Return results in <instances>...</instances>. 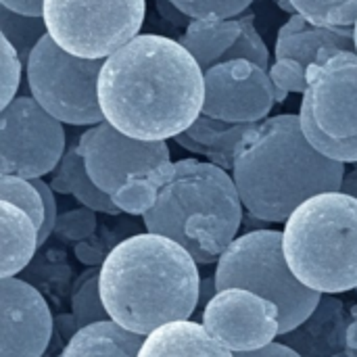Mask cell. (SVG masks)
<instances>
[{
    "label": "cell",
    "instance_id": "cell-24",
    "mask_svg": "<svg viewBox=\"0 0 357 357\" xmlns=\"http://www.w3.org/2000/svg\"><path fill=\"white\" fill-rule=\"evenodd\" d=\"M299 121H301L305 138L310 140V144L320 155H324L326 159L339 161V163H357V136H354V138H333V136L324 134L314 119L312 102H310L307 94H303V100H301Z\"/></svg>",
    "mask_w": 357,
    "mask_h": 357
},
{
    "label": "cell",
    "instance_id": "cell-3",
    "mask_svg": "<svg viewBox=\"0 0 357 357\" xmlns=\"http://www.w3.org/2000/svg\"><path fill=\"white\" fill-rule=\"evenodd\" d=\"M232 178L251 215L287 222L307 199L341 190L345 163L320 155L305 138L299 115L282 113L247 130Z\"/></svg>",
    "mask_w": 357,
    "mask_h": 357
},
{
    "label": "cell",
    "instance_id": "cell-27",
    "mask_svg": "<svg viewBox=\"0 0 357 357\" xmlns=\"http://www.w3.org/2000/svg\"><path fill=\"white\" fill-rule=\"evenodd\" d=\"M0 201H6L19 209H23L36 224L38 230H42L46 220V207L42 201V195L31 184V180L19 178V176H0Z\"/></svg>",
    "mask_w": 357,
    "mask_h": 357
},
{
    "label": "cell",
    "instance_id": "cell-35",
    "mask_svg": "<svg viewBox=\"0 0 357 357\" xmlns=\"http://www.w3.org/2000/svg\"><path fill=\"white\" fill-rule=\"evenodd\" d=\"M157 10H159V15L167 21V23H172V25H178V27H188L190 25V17L186 15V13H182L172 0H157Z\"/></svg>",
    "mask_w": 357,
    "mask_h": 357
},
{
    "label": "cell",
    "instance_id": "cell-5",
    "mask_svg": "<svg viewBox=\"0 0 357 357\" xmlns=\"http://www.w3.org/2000/svg\"><path fill=\"white\" fill-rule=\"evenodd\" d=\"M284 257L291 272L320 295L357 291V199L322 192L284 222Z\"/></svg>",
    "mask_w": 357,
    "mask_h": 357
},
{
    "label": "cell",
    "instance_id": "cell-41",
    "mask_svg": "<svg viewBox=\"0 0 357 357\" xmlns=\"http://www.w3.org/2000/svg\"><path fill=\"white\" fill-rule=\"evenodd\" d=\"M349 314H351V318H357V303L356 305H351V312H349Z\"/></svg>",
    "mask_w": 357,
    "mask_h": 357
},
{
    "label": "cell",
    "instance_id": "cell-30",
    "mask_svg": "<svg viewBox=\"0 0 357 357\" xmlns=\"http://www.w3.org/2000/svg\"><path fill=\"white\" fill-rule=\"evenodd\" d=\"M113 203L130 215H144L155 203V188L146 176H132L113 195Z\"/></svg>",
    "mask_w": 357,
    "mask_h": 357
},
{
    "label": "cell",
    "instance_id": "cell-10",
    "mask_svg": "<svg viewBox=\"0 0 357 357\" xmlns=\"http://www.w3.org/2000/svg\"><path fill=\"white\" fill-rule=\"evenodd\" d=\"M77 149L92 182L111 197L132 176H144L169 161L167 142L130 138L109 121L90 126L77 138Z\"/></svg>",
    "mask_w": 357,
    "mask_h": 357
},
{
    "label": "cell",
    "instance_id": "cell-38",
    "mask_svg": "<svg viewBox=\"0 0 357 357\" xmlns=\"http://www.w3.org/2000/svg\"><path fill=\"white\" fill-rule=\"evenodd\" d=\"M218 284H215V276L209 278H201V289H199V307L205 310L209 305V301L218 295Z\"/></svg>",
    "mask_w": 357,
    "mask_h": 357
},
{
    "label": "cell",
    "instance_id": "cell-39",
    "mask_svg": "<svg viewBox=\"0 0 357 357\" xmlns=\"http://www.w3.org/2000/svg\"><path fill=\"white\" fill-rule=\"evenodd\" d=\"M347 349L357 351V318H351V324L347 328Z\"/></svg>",
    "mask_w": 357,
    "mask_h": 357
},
{
    "label": "cell",
    "instance_id": "cell-1",
    "mask_svg": "<svg viewBox=\"0 0 357 357\" xmlns=\"http://www.w3.org/2000/svg\"><path fill=\"white\" fill-rule=\"evenodd\" d=\"M98 102L121 134L165 142L203 113L205 71L178 40L140 33L105 59Z\"/></svg>",
    "mask_w": 357,
    "mask_h": 357
},
{
    "label": "cell",
    "instance_id": "cell-33",
    "mask_svg": "<svg viewBox=\"0 0 357 357\" xmlns=\"http://www.w3.org/2000/svg\"><path fill=\"white\" fill-rule=\"evenodd\" d=\"M0 56H2V94H0V107L4 109V107H8L17 98V88H19V79H21L23 61L17 54L15 46L6 38H2Z\"/></svg>",
    "mask_w": 357,
    "mask_h": 357
},
{
    "label": "cell",
    "instance_id": "cell-20",
    "mask_svg": "<svg viewBox=\"0 0 357 357\" xmlns=\"http://www.w3.org/2000/svg\"><path fill=\"white\" fill-rule=\"evenodd\" d=\"M144 339L113 320L96 322L79 328L59 357H138Z\"/></svg>",
    "mask_w": 357,
    "mask_h": 357
},
{
    "label": "cell",
    "instance_id": "cell-6",
    "mask_svg": "<svg viewBox=\"0 0 357 357\" xmlns=\"http://www.w3.org/2000/svg\"><path fill=\"white\" fill-rule=\"evenodd\" d=\"M282 241L284 232L280 230L245 232L224 251L213 272L218 291L247 289L276 303L280 337L301 326L322 299L291 272Z\"/></svg>",
    "mask_w": 357,
    "mask_h": 357
},
{
    "label": "cell",
    "instance_id": "cell-15",
    "mask_svg": "<svg viewBox=\"0 0 357 357\" xmlns=\"http://www.w3.org/2000/svg\"><path fill=\"white\" fill-rule=\"evenodd\" d=\"M349 324L343 303L333 295H322L314 314L280 339L301 357H335L347 351Z\"/></svg>",
    "mask_w": 357,
    "mask_h": 357
},
{
    "label": "cell",
    "instance_id": "cell-7",
    "mask_svg": "<svg viewBox=\"0 0 357 357\" xmlns=\"http://www.w3.org/2000/svg\"><path fill=\"white\" fill-rule=\"evenodd\" d=\"M105 61L82 59L63 50L48 33L25 65L27 88L44 111L69 126L105 121L98 102V77Z\"/></svg>",
    "mask_w": 357,
    "mask_h": 357
},
{
    "label": "cell",
    "instance_id": "cell-13",
    "mask_svg": "<svg viewBox=\"0 0 357 357\" xmlns=\"http://www.w3.org/2000/svg\"><path fill=\"white\" fill-rule=\"evenodd\" d=\"M274 102L270 73L251 61H222L205 71L203 115L230 123H259Z\"/></svg>",
    "mask_w": 357,
    "mask_h": 357
},
{
    "label": "cell",
    "instance_id": "cell-17",
    "mask_svg": "<svg viewBox=\"0 0 357 357\" xmlns=\"http://www.w3.org/2000/svg\"><path fill=\"white\" fill-rule=\"evenodd\" d=\"M138 357H234L201 322L180 320L153 331Z\"/></svg>",
    "mask_w": 357,
    "mask_h": 357
},
{
    "label": "cell",
    "instance_id": "cell-45",
    "mask_svg": "<svg viewBox=\"0 0 357 357\" xmlns=\"http://www.w3.org/2000/svg\"><path fill=\"white\" fill-rule=\"evenodd\" d=\"M274 2H278V0H274Z\"/></svg>",
    "mask_w": 357,
    "mask_h": 357
},
{
    "label": "cell",
    "instance_id": "cell-42",
    "mask_svg": "<svg viewBox=\"0 0 357 357\" xmlns=\"http://www.w3.org/2000/svg\"><path fill=\"white\" fill-rule=\"evenodd\" d=\"M347 357H357V351H354V349H347Z\"/></svg>",
    "mask_w": 357,
    "mask_h": 357
},
{
    "label": "cell",
    "instance_id": "cell-2",
    "mask_svg": "<svg viewBox=\"0 0 357 357\" xmlns=\"http://www.w3.org/2000/svg\"><path fill=\"white\" fill-rule=\"evenodd\" d=\"M109 318L130 333L190 320L199 307V264L176 241L144 232L117 243L98 274Z\"/></svg>",
    "mask_w": 357,
    "mask_h": 357
},
{
    "label": "cell",
    "instance_id": "cell-9",
    "mask_svg": "<svg viewBox=\"0 0 357 357\" xmlns=\"http://www.w3.org/2000/svg\"><path fill=\"white\" fill-rule=\"evenodd\" d=\"M65 151L63 121L33 96H17L0 111V176L42 178L56 169Z\"/></svg>",
    "mask_w": 357,
    "mask_h": 357
},
{
    "label": "cell",
    "instance_id": "cell-32",
    "mask_svg": "<svg viewBox=\"0 0 357 357\" xmlns=\"http://www.w3.org/2000/svg\"><path fill=\"white\" fill-rule=\"evenodd\" d=\"M96 230V211L88 207H77L71 211H65L56 220V228L52 234H56L63 241H75L82 243L90 236H94Z\"/></svg>",
    "mask_w": 357,
    "mask_h": 357
},
{
    "label": "cell",
    "instance_id": "cell-29",
    "mask_svg": "<svg viewBox=\"0 0 357 357\" xmlns=\"http://www.w3.org/2000/svg\"><path fill=\"white\" fill-rule=\"evenodd\" d=\"M270 79L274 84L276 102H284L289 92L305 94L307 92V67L295 59H276L270 67Z\"/></svg>",
    "mask_w": 357,
    "mask_h": 357
},
{
    "label": "cell",
    "instance_id": "cell-11",
    "mask_svg": "<svg viewBox=\"0 0 357 357\" xmlns=\"http://www.w3.org/2000/svg\"><path fill=\"white\" fill-rule=\"evenodd\" d=\"M201 324L232 354L259 351L280 337L276 303L247 289L220 291L203 310Z\"/></svg>",
    "mask_w": 357,
    "mask_h": 357
},
{
    "label": "cell",
    "instance_id": "cell-40",
    "mask_svg": "<svg viewBox=\"0 0 357 357\" xmlns=\"http://www.w3.org/2000/svg\"><path fill=\"white\" fill-rule=\"evenodd\" d=\"M354 42H356V52H357V21H356V25H354Z\"/></svg>",
    "mask_w": 357,
    "mask_h": 357
},
{
    "label": "cell",
    "instance_id": "cell-31",
    "mask_svg": "<svg viewBox=\"0 0 357 357\" xmlns=\"http://www.w3.org/2000/svg\"><path fill=\"white\" fill-rule=\"evenodd\" d=\"M190 19H234L253 0H172Z\"/></svg>",
    "mask_w": 357,
    "mask_h": 357
},
{
    "label": "cell",
    "instance_id": "cell-12",
    "mask_svg": "<svg viewBox=\"0 0 357 357\" xmlns=\"http://www.w3.org/2000/svg\"><path fill=\"white\" fill-rule=\"evenodd\" d=\"M320 130L333 138L357 136V52L324 48L307 67V92Z\"/></svg>",
    "mask_w": 357,
    "mask_h": 357
},
{
    "label": "cell",
    "instance_id": "cell-21",
    "mask_svg": "<svg viewBox=\"0 0 357 357\" xmlns=\"http://www.w3.org/2000/svg\"><path fill=\"white\" fill-rule=\"evenodd\" d=\"M50 188L54 192H63V195H73L82 207H88L92 211H100L107 215H117L121 209L113 203V197L102 192L90 178L84 157L79 155L77 149V140H73L71 144H67V151L61 159V163L56 165L52 180H50Z\"/></svg>",
    "mask_w": 357,
    "mask_h": 357
},
{
    "label": "cell",
    "instance_id": "cell-14",
    "mask_svg": "<svg viewBox=\"0 0 357 357\" xmlns=\"http://www.w3.org/2000/svg\"><path fill=\"white\" fill-rule=\"evenodd\" d=\"M54 331L46 299L25 280L0 278V357H42Z\"/></svg>",
    "mask_w": 357,
    "mask_h": 357
},
{
    "label": "cell",
    "instance_id": "cell-19",
    "mask_svg": "<svg viewBox=\"0 0 357 357\" xmlns=\"http://www.w3.org/2000/svg\"><path fill=\"white\" fill-rule=\"evenodd\" d=\"M0 278H15L40 247V230L19 207L0 201Z\"/></svg>",
    "mask_w": 357,
    "mask_h": 357
},
{
    "label": "cell",
    "instance_id": "cell-25",
    "mask_svg": "<svg viewBox=\"0 0 357 357\" xmlns=\"http://www.w3.org/2000/svg\"><path fill=\"white\" fill-rule=\"evenodd\" d=\"M98 274H100V268L98 270L90 268L88 272H84V276L75 284V291L71 297V310H73L77 328H86L90 324L111 320L109 312L102 303V297H100Z\"/></svg>",
    "mask_w": 357,
    "mask_h": 357
},
{
    "label": "cell",
    "instance_id": "cell-18",
    "mask_svg": "<svg viewBox=\"0 0 357 357\" xmlns=\"http://www.w3.org/2000/svg\"><path fill=\"white\" fill-rule=\"evenodd\" d=\"M251 126L253 123H230L201 113L197 121L186 132L178 134L174 140L182 149L207 157L209 163L232 172L236 149Z\"/></svg>",
    "mask_w": 357,
    "mask_h": 357
},
{
    "label": "cell",
    "instance_id": "cell-36",
    "mask_svg": "<svg viewBox=\"0 0 357 357\" xmlns=\"http://www.w3.org/2000/svg\"><path fill=\"white\" fill-rule=\"evenodd\" d=\"M0 6L29 17H42L44 13V0H0Z\"/></svg>",
    "mask_w": 357,
    "mask_h": 357
},
{
    "label": "cell",
    "instance_id": "cell-28",
    "mask_svg": "<svg viewBox=\"0 0 357 357\" xmlns=\"http://www.w3.org/2000/svg\"><path fill=\"white\" fill-rule=\"evenodd\" d=\"M236 19L241 23V38L224 54L222 61L245 59V61H251V63L259 65L261 69L270 71V67H272V63H270V50H268L266 42L261 40V36H259V31L255 27V17L253 15H241Z\"/></svg>",
    "mask_w": 357,
    "mask_h": 357
},
{
    "label": "cell",
    "instance_id": "cell-22",
    "mask_svg": "<svg viewBox=\"0 0 357 357\" xmlns=\"http://www.w3.org/2000/svg\"><path fill=\"white\" fill-rule=\"evenodd\" d=\"M241 38L238 19H192L178 42L195 56L203 71L218 65Z\"/></svg>",
    "mask_w": 357,
    "mask_h": 357
},
{
    "label": "cell",
    "instance_id": "cell-34",
    "mask_svg": "<svg viewBox=\"0 0 357 357\" xmlns=\"http://www.w3.org/2000/svg\"><path fill=\"white\" fill-rule=\"evenodd\" d=\"M75 257H77L82 264L92 266V268L102 266L105 259H107V255H105V251H102V243H100L96 236H90V238L77 243V245H75Z\"/></svg>",
    "mask_w": 357,
    "mask_h": 357
},
{
    "label": "cell",
    "instance_id": "cell-26",
    "mask_svg": "<svg viewBox=\"0 0 357 357\" xmlns=\"http://www.w3.org/2000/svg\"><path fill=\"white\" fill-rule=\"evenodd\" d=\"M299 15L314 25L351 27L357 21V0H291Z\"/></svg>",
    "mask_w": 357,
    "mask_h": 357
},
{
    "label": "cell",
    "instance_id": "cell-16",
    "mask_svg": "<svg viewBox=\"0 0 357 357\" xmlns=\"http://www.w3.org/2000/svg\"><path fill=\"white\" fill-rule=\"evenodd\" d=\"M356 50L354 25H314L303 15H291V19L278 29L276 38V59H295L303 67H310L324 48Z\"/></svg>",
    "mask_w": 357,
    "mask_h": 357
},
{
    "label": "cell",
    "instance_id": "cell-43",
    "mask_svg": "<svg viewBox=\"0 0 357 357\" xmlns=\"http://www.w3.org/2000/svg\"><path fill=\"white\" fill-rule=\"evenodd\" d=\"M335 357H347V351H343V354H339V356H335Z\"/></svg>",
    "mask_w": 357,
    "mask_h": 357
},
{
    "label": "cell",
    "instance_id": "cell-37",
    "mask_svg": "<svg viewBox=\"0 0 357 357\" xmlns=\"http://www.w3.org/2000/svg\"><path fill=\"white\" fill-rule=\"evenodd\" d=\"M234 357H301L295 349L282 345V343H272L259 351H249V354H234Z\"/></svg>",
    "mask_w": 357,
    "mask_h": 357
},
{
    "label": "cell",
    "instance_id": "cell-4",
    "mask_svg": "<svg viewBox=\"0 0 357 357\" xmlns=\"http://www.w3.org/2000/svg\"><path fill=\"white\" fill-rule=\"evenodd\" d=\"M155 203L142 215L146 232L182 245L197 264H218L243 226V201L232 174L199 159L167 161L144 174Z\"/></svg>",
    "mask_w": 357,
    "mask_h": 357
},
{
    "label": "cell",
    "instance_id": "cell-44",
    "mask_svg": "<svg viewBox=\"0 0 357 357\" xmlns=\"http://www.w3.org/2000/svg\"><path fill=\"white\" fill-rule=\"evenodd\" d=\"M351 174H354V176H356V178H357V169H354V172H351Z\"/></svg>",
    "mask_w": 357,
    "mask_h": 357
},
{
    "label": "cell",
    "instance_id": "cell-8",
    "mask_svg": "<svg viewBox=\"0 0 357 357\" xmlns=\"http://www.w3.org/2000/svg\"><path fill=\"white\" fill-rule=\"evenodd\" d=\"M146 0H44L48 36L82 59H109L136 36Z\"/></svg>",
    "mask_w": 357,
    "mask_h": 357
},
{
    "label": "cell",
    "instance_id": "cell-23",
    "mask_svg": "<svg viewBox=\"0 0 357 357\" xmlns=\"http://www.w3.org/2000/svg\"><path fill=\"white\" fill-rule=\"evenodd\" d=\"M0 29H2V38H6L15 46L23 65H27L29 54L40 44V40L48 33L44 17L21 15L6 6H0Z\"/></svg>",
    "mask_w": 357,
    "mask_h": 357
}]
</instances>
